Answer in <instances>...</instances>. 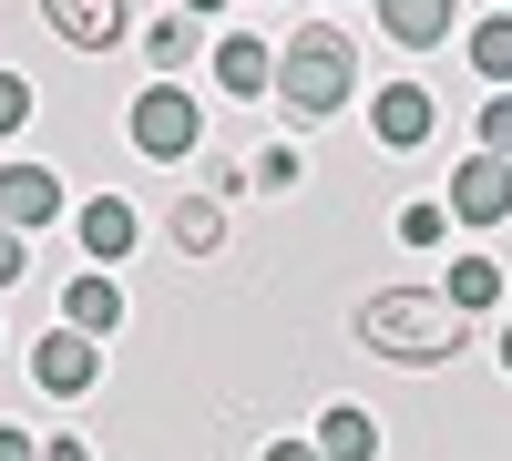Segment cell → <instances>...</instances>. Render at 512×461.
<instances>
[{
  "label": "cell",
  "mask_w": 512,
  "mask_h": 461,
  "mask_svg": "<svg viewBox=\"0 0 512 461\" xmlns=\"http://www.w3.org/2000/svg\"><path fill=\"white\" fill-rule=\"evenodd\" d=\"M349 339L369 359H400V369H441L461 359V339H472V318H461L441 287H369L359 318H349Z\"/></svg>",
  "instance_id": "cell-1"
},
{
  "label": "cell",
  "mask_w": 512,
  "mask_h": 461,
  "mask_svg": "<svg viewBox=\"0 0 512 461\" xmlns=\"http://www.w3.org/2000/svg\"><path fill=\"white\" fill-rule=\"evenodd\" d=\"M349 93H359V41L338 21H297L277 52V103L297 123H328V113H349Z\"/></svg>",
  "instance_id": "cell-2"
},
{
  "label": "cell",
  "mask_w": 512,
  "mask_h": 461,
  "mask_svg": "<svg viewBox=\"0 0 512 461\" xmlns=\"http://www.w3.org/2000/svg\"><path fill=\"white\" fill-rule=\"evenodd\" d=\"M123 134H134V154H154V164H185V154H205V103L185 82H144L134 113H123Z\"/></svg>",
  "instance_id": "cell-3"
},
{
  "label": "cell",
  "mask_w": 512,
  "mask_h": 461,
  "mask_svg": "<svg viewBox=\"0 0 512 461\" xmlns=\"http://www.w3.org/2000/svg\"><path fill=\"white\" fill-rule=\"evenodd\" d=\"M441 205H451V226H472V236H502V226H512V154H461Z\"/></svg>",
  "instance_id": "cell-4"
},
{
  "label": "cell",
  "mask_w": 512,
  "mask_h": 461,
  "mask_svg": "<svg viewBox=\"0 0 512 461\" xmlns=\"http://www.w3.org/2000/svg\"><path fill=\"white\" fill-rule=\"evenodd\" d=\"M369 134H379V154H420V144H431L441 134V103H431V82H379V93H369Z\"/></svg>",
  "instance_id": "cell-5"
},
{
  "label": "cell",
  "mask_w": 512,
  "mask_h": 461,
  "mask_svg": "<svg viewBox=\"0 0 512 461\" xmlns=\"http://www.w3.org/2000/svg\"><path fill=\"white\" fill-rule=\"evenodd\" d=\"M31 380L52 400H93L103 390V339H82V328H41L31 339Z\"/></svg>",
  "instance_id": "cell-6"
},
{
  "label": "cell",
  "mask_w": 512,
  "mask_h": 461,
  "mask_svg": "<svg viewBox=\"0 0 512 461\" xmlns=\"http://www.w3.org/2000/svg\"><path fill=\"white\" fill-rule=\"evenodd\" d=\"M72 216V205H62V175H52V164H0V226H11V236H41V226H62Z\"/></svg>",
  "instance_id": "cell-7"
},
{
  "label": "cell",
  "mask_w": 512,
  "mask_h": 461,
  "mask_svg": "<svg viewBox=\"0 0 512 461\" xmlns=\"http://www.w3.org/2000/svg\"><path fill=\"white\" fill-rule=\"evenodd\" d=\"M72 236H82V257L93 267H123L144 246V216H134V195H82L72 205Z\"/></svg>",
  "instance_id": "cell-8"
},
{
  "label": "cell",
  "mask_w": 512,
  "mask_h": 461,
  "mask_svg": "<svg viewBox=\"0 0 512 461\" xmlns=\"http://www.w3.org/2000/svg\"><path fill=\"white\" fill-rule=\"evenodd\" d=\"M41 21H52L72 52H113V41L134 31V11H123V0H41Z\"/></svg>",
  "instance_id": "cell-9"
},
{
  "label": "cell",
  "mask_w": 512,
  "mask_h": 461,
  "mask_svg": "<svg viewBox=\"0 0 512 461\" xmlns=\"http://www.w3.org/2000/svg\"><path fill=\"white\" fill-rule=\"evenodd\" d=\"M123 318H134V308H123V287H113V267H82V277L62 287V328H82V339H113Z\"/></svg>",
  "instance_id": "cell-10"
},
{
  "label": "cell",
  "mask_w": 512,
  "mask_h": 461,
  "mask_svg": "<svg viewBox=\"0 0 512 461\" xmlns=\"http://www.w3.org/2000/svg\"><path fill=\"white\" fill-rule=\"evenodd\" d=\"M379 31H390L400 52H441L461 31V0H379Z\"/></svg>",
  "instance_id": "cell-11"
},
{
  "label": "cell",
  "mask_w": 512,
  "mask_h": 461,
  "mask_svg": "<svg viewBox=\"0 0 512 461\" xmlns=\"http://www.w3.org/2000/svg\"><path fill=\"white\" fill-rule=\"evenodd\" d=\"M216 82H226L236 103H267V93H277V52H267L256 31H226V41H216Z\"/></svg>",
  "instance_id": "cell-12"
},
{
  "label": "cell",
  "mask_w": 512,
  "mask_h": 461,
  "mask_svg": "<svg viewBox=\"0 0 512 461\" xmlns=\"http://www.w3.org/2000/svg\"><path fill=\"white\" fill-rule=\"evenodd\" d=\"M308 441H318L328 461H379V421H369V410H359V400H328Z\"/></svg>",
  "instance_id": "cell-13"
},
{
  "label": "cell",
  "mask_w": 512,
  "mask_h": 461,
  "mask_svg": "<svg viewBox=\"0 0 512 461\" xmlns=\"http://www.w3.org/2000/svg\"><path fill=\"white\" fill-rule=\"evenodd\" d=\"M205 52V21L195 11H164L154 31H144V62H154V82H185V62Z\"/></svg>",
  "instance_id": "cell-14"
},
{
  "label": "cell",
  "mask_w": 512,
  "mask_h": 461,
  "mask_svg": "<svg viewBox=\"0 0 512 461\" xmlns=\"http://www.w3.org/2000/svg\"><path fill=\"white\" fill-rule=\"evenodd\" d=\"M441 298H451L461 318H492V308H502V267H492V257H451V267H441Z\"/></svg>",
  "instance_id": "cell-15"
},
{
  "label": "cell",
  "mask_w": 512,
  "mask_h": 461,
  "mask_svg": "<svg viewBox=\"0 0 512 461\" xmlns=\"http://www.w3.org/2000/svg\"><path fill=\"white\" fill-rule=\"evenodd\" d=\"M164 236H175L185 257H216V246H226V205H216V195H175V216H164Z\"/></svg>",
  "instance_id": "cell-16"
},
{
  "label": "cell",
  "mask_w": 512,
  "mask_h": 461,
  "mask_svg": "<svg viewBox=\"0 0 512 461\" xmlns=\"http://www.w3.org/2000/svg\"><path fill=\"white\" fill-rule=\"evenodd\" d=\"M461 52H472V72H492V93H502V82H512V11L472 21V41H461Z\"/></svg>",
  "instance_id": "cell-17"
},
{
  "label": "cell",
  "mask_w": 512,
  "mask_h": 461,
  "mask_svg": "<svg viewBox=\"0 0 512 461\" xmlns=\"http://www.w3.org/2000/svg\"><path fill=\"white\" fill-rule=\"evenodd\" d=\"M461 226H451V205H400V246H420V257H431V246H451Z\"/></svg>",
  "instance_id": "cell-18"
},
{
  "label": "cell",
  "mask_w": 512,
  "mask_h": 461,
  "mask_svg": "<svg viewBox=\"0 0 512 461\" xmlns=\"http://www.w3.org/2000/svg\"><path fill=\"white\" fill-rule=\"evenodd\" d=\"M31 113H41V93H31L21 72H0V144H21V134H31Z\"/></svg>",
  "instance_id": "cell-19"
},
{
  "label": "cell",
  "mask_w": 512,
  "mask_h": 461,
  "mask_svg": "<svg viewBox=\"0 0 512 461\" xmlns=\"http://www.w3.org/2000/svg\"><path fill=\"white\" fill-rule=\"evenodd\" d=\"M472 144H482V154H512V82H502V93L482 103V123H472Z\"/></svg>",
  "instance_id": "cell-20"
},
{
  "label": "cell",
  "mask_w": 512,
  "mask_h": 461,
  "mask_svg": "<svg viewBox=\"0 0 512 461\" xmlns=\"http://www.w3.org/2000/svg\"><path fill=\"white\" fill-rule=\"evenodd\" d=\"M297 175H308V164H297V144H267V154H256V185H267V195H287Z\"/></svg>",
  "instance_id": "cell-21"
},
{
  "label": "cell",
  "mask_w": 512,
  "mask_h": 461,
  "mask_svg": "<svg viewBox=\"0 0 512 461\" xmlns=\"http://www.w3.org/2000/svg\"><path fill=\"white\" fill-rule=\"evenodd\" d=\"M21 277H31V236L0 226V287H21Z\"/></svg>",
  "instance_id": "cell-22"
},
{
  "label": "cell",
  "mask_w": 512,
  "mask_h": 461,
  "mask_svg": "<svg viewBox=\"0 0 512 461\" xmlns=\"http://www.w3.org/2000/svg\"><path fill=\"white\" fill-rule=\"evenodd\" d=\"M0 461H41V441H31L21 421H0Z\"/></svg>",
  "instance_id": "cell-23"
},
{
  "label": "cell",
  "mask_w": 512,
  "mask_h": 461,
  "mask_svg": "<svg viewBox=\"0 0 512 461\" xmlns=\"http://www.w3.org/2000/svg\"><path fill=\"white\" fill-rule=\"evenodd\" d=\"M256 461H328V451H318V441H267Z\"/></svg>",
  "instance_id": "cell-24"
},
{
  "label": "cell",
  "mask_w": 512,
  "mask_h": 461,
  "mask_svg": "<svg viewBox=\"0 0 512 461\" xmlns=\"http://www.w3.org/2000/svg\"><path fill=\"white\" fill-rule=\"evenodd\" d=\"M41 461H93V451H82V441L62 431V441H41Z\"/></svg>",
  "instance_id": "cell-25"
},
{
  "label": "cell",
  "mask_w": 512,
  "mask_h": 461,
  "mask_svg": "<svg viewBox=\"0 0 512 461\" xmlns=\"http://www.w3.org/2000/svg\"><path fill=\"white\" fill-rule=\"evenodd\" d=\"M175 11H195V21H216V11H226V0H175Z\"/></svg>",
  "instance_id": "cell-26"
},
{
  "label": "cell",
  "mask_w": 512,
  "mask_h": 461,
  "mask_svg": "<svg viewBox=\"0 0 512 461\" xmlns=\"http://www.w3.org/2000/svg\"><path fill=\"white\" fill-rule=\"evenodd\" d=\"M502 369H512V318H502Z\"/></svg>",
  "instance_id": "cell-27"
},
{
  "label": "cell",
  "mask_w": 512,
  "mask_h": 461,
  "mask_svg": "<svg viewBox=\"0 0 512 461\" xmlns=\"http://www.w3.org/2000/svg\"><path fill=\"white\" fill-rule=\"evenodd\" d=\"M328 11H349V0H328Z\"/></svg>",
  "instance_id": "cell-28"
},
{
  "label": "cell",
  "mask_w": 512,
  "mask_h": 461,
  "mask_svg": "<svg viewBox=\"0 0 512 461\" xmlns=\"http://www.w3.org/2000/svg\"><path fill=\"white\" fill-rule=\"evenodd\" d=\"M502 11H512V0H502Z\"/></svg>",
  "instance_id": "cell-29"
}]
</instances>
